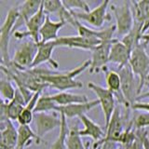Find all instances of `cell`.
Instances as JSON below:
<instances>
[{
	"instance_id": "obj_1",
	"label": "cell",
	"mask_w": 149,
	"mask_h": 149,
	"mask_svg": "<svg viewBox=\"0 0 149 149\" xmlns=\"http://www.w3.org/2000/svg\"><path fill=\"white\" fill-rule=\"evenodd\" d=\"M91 60H86L79 66L76 67L70 71L64 72H53L49 76L44 77L46 83L49 86L60 91V92L66 91L71 88H79L83 87V84L80 81L76 80V77L83 73L86 69L90 68Z\"/></svg>"
},
{
	"instance_id": "obj_2",
	"label": "cell",
	"mask_w": 149,
	"mask_h": 149,
	"mask_svg": "<svg viewBox=\"0 0 149 149\" xmlns=\"http://www.w3.org/2000/svg\"><path fill=\"white\" fill-rule=\"evenodd\" d=\"M148 44L149 42L147 41L139 43L132 51L129 62L132 72L138 77L139 95L144 86H149V55L146 51Z\"/></svg>"
},
{
	"instance_id": "obj_3",
	"label": "cell",
	"mask_w": 149,
	"mask_h": 149,
	"mask_svg": "<svg viewBox=\"0 0 149 149\" xmlns=\"http://www.w3.org/2000/svg\"><path fill=\"white\" fill-rule=\"evenodd\" d=\"M19 15L18 7H13L8 10L3 24L0 28V53H1V65L8 66L11 63L8 54V45L12 31L15 26Z\"/></svg>"
},
{
	"instance_id": "obj_4",
	"label": "cell",
	"mask_w": 149,
	"mask_h": 149,
	"mask_svg": "<svg viewBox=\"0 0 149 149\" xmlns=\"http://www.w3.org/2000/svg\"><path fill=\"white\" fill-rule=\"evenodd\" d=\"M37 47L38 43L32 39L22 42L15 50L13 59L9 65H12L20 70L31 69L37 53Z\"/></svg>"
},
{
	"instance_id": "obj_5",
	"label": "cell",
	"mask_w": 149,
	"mask_h": 149,
	"mask_svg": "<svg viewBox=\"0 0 149 149\" xmlns=\"http://www.w3.org/2000/svg\"><path fill=\"white\" fill-rule=\"evenodd\" d=\"M116 17V26L118 36H125L132 30L134 24V18L132 9L130 1H123L119 5H112Z\"/></svg>"
},
{
	"instance_id": "obj_6",
	"label": "cell",
	"mask_w": 149,
	"mask_h": 149,
	"mask_svg": "<svg viewBox=\"0 0 149 149\" xmlns=\"http://www.w3.org/2000/svg\"><path fill=\"white\" fill-rule=\"evenodd\" d=\"M118 73L119 74L121 79V92L129 105L132 107V105L137 101V97L139 96V82H136L135 74L130 64L124 67L118 68Z\"/></svg>"
},
{
	"instance_id": "obj_7",
	"label": "cell",
	"mask_w": 149,
	"mask_h": 149,
	"mask_svg": "<svg viewBox=\"0 0 149 149\" xmlns=\"http://www.w3.org/2000/svg\"><path fill=\"white\" fill-rule=\"evenodd\" d=\"M88 87L91 91H92L97 96V99L100 102V105L102 107V113H104V120H105V128L108 126L110 119L113 116L115 109L116 107V97L107 88L101 87L93 82H88Z\"/></svg>"
},
{
	"instance_id": "obj_8",
	"label": "cell",
	"mask_w": 149,
	"mask_h": 149,
	"mask_svg": "<svg viewBox=\"0 0 149 149\" xmlns=\"http://www.w3.org/2000/svg\"><path fill=\"white\" fill-rule=\"evenodd\" d=\"M110 4V1L105 0L100 3L99 6H97L94 9L88 11V12H77L69 9L73 16L77 19L78 21H83L88 23L90 25H92L96 28H100L104 25V23L106 21H110L111 17L110 15L106 13L107 8ZM68 9V8H67Z\"/></svg>"
},
{
	"instance_id": "obj_9",
	"label": "cell",
	"mask_w": 149,
	"mask_h": 149,
	"mask_svg": "<svg viewBox=\"0 0 149 149\" xmlns=\"http://www.w3.org/2000/svg\"><path fill=\"white\" fill-rule=\"evenodd\" d=\"M116 38L109 41H102L100 45L95 47L91 50V59L90 73H99L101 70L106 67V64L109 63V56L112 45L114 44Z\"/></svg>"
},
{
	"instance_id": "obj_10",
	"label": "cell",
	"mask_w": 149,
	"mask_h": 149,
	"mask_svg": "<svg viewBox=\"0 0 149 149\" xmlns=\"http://www.w3.org/2000/svg\"><path fill=\"white\" fill-rule=\"evenodd\" d=\"M47 13L45 12L43 8V2H42V6L39 9V11L36 13L33 16L30 21L26 23V31L25 32H19L17 31L14 33V36L17 39H22L25 37H31L32 40H34L36 43L40 42V30L42 26H43L44 22L46 21Z\"/></svg>"
},
{
	"instance_id": "obj_11",
	"label": "cell",
	"mask_w": 149,
	"mask_h": 149,
	"mask_svg": "<svg viewBox=\"0 0 149 149\" xmlns=\"http://www.w3.org/2000/svg\"><path fill=\"white\" fill-rule=\"evenodd\" d=\"M130 123V122H129ZM129 123H125V118L121 114V110L118 106L116 107L115 112L110 119L108 126L105 128L106 132L104 138L101 140L102 142H115L119 144V140L126 127Z\"/></svg>"
},
{
	"instance_id": "obj_12",
	"label": "cell",
	"mask_w": 149,
	"mask_h": 149,
	"mask_svg": "<svg viewBox=\"0 0 149 149\" xmlns=\"http://www.w3.org/2000/svg\"><path fill=\"white\" fill-rule=\"evenodd\" d=\"M34 121L36 128L37 135L42 138L43 136L62 125V118L58 116L57 113H35Z\"/></svg>"
},
{
	"instance_id": "obj_13",
	"label": "cell",
	"mask_w": 149,
	"mask_h": 149,
	"mask_svg": "<svg viewBox=\"0 0 149 149\" xmlns=\"http://www.w3.org/2000/svg\"><path fill=\"white\" fill-rule=\"evenodd\" d=\"M56 41L57 47H67L71 49H80L86 50H92L101 44V40L98 38H88L81 36H59Z\"/></svg>"
},
{
	"instance_id": "obj_14",
	"label": "cell",
	"mask_w": 149,
	"mask_h": 149,
	"mask_svg": "<svg viewBox=\"0 0 149 149\" xmlns=\"http://www.w3.org/2000/svg\"><path fill=\"white\" fill-rule=\"evenodd\" d=\"M42 2L40 0H27L18 7L19 15L15 26L13 28L12 34L16 33L20 27L26 25V23L30 21V19L35 15L36 13L39 11L42 6Z\"/></svg>"
},
{
	"instance_id": "obj_15",
	"label": "cell",
	"mask_w": 149,
	"mask_h": 149,
	"mask_svg": "<svg viewBox=\"0 0 149 149\" xmlns=\"http://www.w3.org/2000/svg\"><path fill=\"white\" fill-rule=\"evenodd\" d=\"M97 105H100L99 100L88 101V102L84 104H69L65 106H57L55 112H58L60 115H64L66 118H79L83 115H86L88 112H90Z\"/></svg>"
},
{
	"instance_id": "obj_16",
	"label": "cell",
	"mask_w": 149,
	"mask_h": 149,
	"mask_svg": "<svg viewBox=\"0 0 149 149\" xmlns=\"http://www.w3.org/2000/svg\"><path fill=\"white\" fill-rule=\"evenodd\" d=\"M134 18V23L142 27L143 34L149 30V0L130 1Z\"/></svg>"
},
{
	"instance_id": "obj_17",
	"label": "cell",
	"mask_w": 149,
	"mask_h": 149,
	"mask_svg": "<svg viewBox=\"0 0 149 149\" xmlns=\"http://www.w3.org/2000/svg\"><path fill=\"white\" fill-rule=\"evenodd\" d=\"M102 71L105 72V82L107 85V88L113 93L116 97V100L120 104H123L127 108H130V106L125 100V98L121 92V79L118 72L108 70L106 67L102 69Z\"/></svg>"
},
{
	"instance_id": "obj_18",
	"label": "cell",
	"mask_w": 149,
	"mask_h": 149,
	"mask_svg": "<svg viewBox=\"0 0 149 149\" xmlns=\"http://www.w3.org/2000/svg\"><path fill=\"white\" fill-rule=\"evenodd\" d=\"M55 48H57L56 41L47 42V43L39 42L38 47H37V53H36L34 63H33L32 68L38 67L39 65H41L44 63H49L51 65H52V67L58 68L59 67L58 63H56L54 60H52V58H51L52 52L55 49Z\"/></svg>"
},
{
	"instance_id": "obj_19",
	"label": "cell",
	"mask_w": 149,
	"mask_h": 149,
	"mask_svg": "<svg viewBox=\"0 0 149 149\" xmlns=\"http://www.w3.org/2000/svg\"><path fill=\"white\" fill-rule=\"evenodd\" d=\"M66 24V22L61 19L58 22H53L50 19L49 14H47L46 21L40 30V42L47 43V42L55 41L59 38L58 32Z\"/></svg>"
},
{
	"instance_id": "obj_20",
	"label": "cell",
	"mask_w": 149,
	"mask_h": 149,
	"mask_svg": "<svg viewBox=\"0 0 149 149\" xmlns=\"http://www.w3.org/2000/svg\"><path fill=\"white\" fill-rule=\"evenodd\" d=\"M130 55H132V50L121 40L119 41L118 39H116L111 48L109 63H116L118 65V68L124 67L129 64Z\"/></svg>"
},
{
	"instance_id": "obj_21",
	"label": "cell",
	"mask_w": 149,
	"mask_h": 149,
	"mask_svg": "<svg viewBox=\"0 0 149 149\" xmlns=\"http://www.w3.org/2000/svg\"><path fill=\"white\" fill-rule=\"evenodd\" d=\"M1 149H12L18 144V130L15 129L12 120L8 119L1 123Z\"/></svg>"
},
{
	"instance_id": "obj_22",
	"label": "cell",
	"mask_w": 149,
	"mask_h": 149,
	"mask_svg": "<svg viewBox=\"0 0 149 149\" xmlns=\"http://www.w3.org/2000/svg\"><path fill=\"white\" fill-rule=\"evenodd\" d=\"M84 125V130H81L80 133L81 137L83 136H90L95 142L101 141L104 138L105 133L101 128L100 125L96 124L94 121H92L87 115H83L78 118Z\"/></svg>"
},
{
	"instance_id": "obj_23",
	"label": "cell",
	"mask_w": 149,
	"mask_h": 149,
	"mask_svg": "<svg viewBox=\"0 0 149 149\" xmlns=\"http://www.w3.org/2000/svg\"><path fill=\"white\" fill-rule=\"evenodd\" d=\"M56 104L59 106H65L69 104H84L88 102V99L86 95L81 94H74V93L63 91L58 92L54 95H50Z\"/></svg>"
},
{
	"instance_id": "obj_24",
	"label": "cell",
	"mask_w": 149,
	"mask_h": 149,
	"mask_svg": "<svg viewBox=\"0 0 149 149\" xmlns=\"http://www.w3.org/2000/svg\"><path fill=\"white\" fill-rule=\"evenodd\" d=\"M42 92H36L33 95L32 99L27 102V104L25 107L23 108L22 112L21 113L20 116L18 118V122L20 125H27L30 126L32 123V121L34 120L35 118V109L37 104V101H38L39 97L41 96Z\"/></svg>"
},
{
	"instance_id": "obj_25",
	"label": "cell",
	"mask_w": 149,
	"mask_h": 149,
	"mask_svg": "<svg viewBox=\"0 0 149 149\" xmlns=\"http://www.w3.org/2000/svg\"><path fill=\"white\" fill-rule=\"evenodd\" d=\"M18 130V146L25 148L28 144L31 143L32 140H36V143H40L43 140L40 138L37 133L34 132L30 126L27 125H20Z\"/></svg>"
},
{
	"instance_id": "obj_26",
	"label": "cell",
	"mask_w": 149,
	"mask_h": 149,
	"mask_svg": "<svg viewBox=\"0 0 149 149\" xmlns=\"http://www.w3.org/2000/svg\"><path fill=\"white\" fill-rule=\"evenodd\" d=\"M61 118H62V125L60 127L59 135L57 139L54 141V143L50 146L49 149H67L66 141L69 133V129L66 120L67 118L64 115H61Z\"/></svg>"
},
{
	"instance_id": "obj_27",
	"label": "cell",
	"mask_w": 149,
	"mask_h": 149,
	"mask_svg": "<svg viewBox=\"0 0 149 149\" xmlns=\"http://www.w3.org/2000/svg\"><path fill=\"white\" fill-rule=\"evenodd\" d=\"M80 130L77 126H74L73 128L69 130L66 146L67 149H87L82 142L81 135L79 133Z\"/></svg>"
},
{
	"instance_id": "obj_28",
	"label": "cell",
	"mask_w": 149,
	"mask_h": 149,
	"mask_svg": "<svg viewBox=\"0 0 149 149\" xmlns=\"http://www.w3.org/2000/svg\"><path fill=\"white\" fill-rule=\"evenodd\" d=\"M0 91H1L2 100L6 102H10L16 95L17 88H15L12 85L11 80L8 77H2L0 81Z\"/></svg>"
},
{
	"instance_id": "obj_29",
	"label": "cell",
	"mask_w": 149,
	"mask_h": 149,
	"mask_svg": "<svg viewBox=\"0 0 149 149\" xmlns=\"http://www.w3.org/2000/svg\"><path fill=\"white\" fill-rule=\"evenodd\" d=\"M57 106L56 102L51 99L50 95H41L37 101L35 113H48L50 111L55 112Z\"/></svg>"
},
{
	"instance_id": "obj_30",
	"label": "cell",
	"mask_w": 149,
	"mask_h": 149,
	"mask_svg": "<svg viewBox=\"0 0 149 149\" xmlns=\"http://www.w3.org/2000/svg\"><path fill=\"white\" fill-rule=\"evenodd\" d=\"M63 1H58V0H46L43 1V8L47 14H60V12L62 11V9L63 8Z\"/></svg>"
},
{
	"instance_id": "obj_31",
	"label": "cell",
	"mask_w": 149,
	"mask_h": 149,
	"mask_svg": "<svg viewBox=\"0 0 149 149\" xmlns=\"http://www.w3.org/2000/svg\"><path fill=\"white\" fill-rule=\"evenodd\" d=\"M132 121L136 130H144L149 127V113H136Z\"/></svg>"
},
{
	"instance_id": "obj_32",
	"label": "cell",
	"mask_w": 149,
	"mask_h": 149,
	"mask_svg": "<svg viewBox=\"0 0 149 149\" xmlns=\"http://www.w3.org/2000/svg\"><path fill=\"white\" fill-rule=\"evenodd\" d=\"M63 4L66 8L72 9V10H74V8H77L83 12L91 11L90 6L86 1H83V0H67V1H63Z\"/></svg>"
},
{
	"instance_id": "obj_33",
	"label": "cell",
	"mask_w": 149,
	"mask_h": 149,
	"mask_svg": "<svg viewBox=\"0 0 149 149\" xmlns=\"http://www.w3.org/2000/svg\"><path fill=\"white\" fill-rule=\"evenodd\" d=\"M130 108L136 111H146L149 113V102H135L132 105Z\"/></svg>"
},
{
	"instance_id": "obj_34",
	"label": "cell",
	"mask_w": 149,
	"mask_h": 149,
	"mask_svg": "<svg viewBox=\"0 0 149 149\" xmlns=\"http://www.w3.org/2000/svg\"><path fill=\"white\" fill-rule=\"evenodd\" d=\"M143 148L149 149V138H148L147 135H146L143 138Z\"/></svg>"
},
{
	"instance_id": "obj_35",
	"label": "cell",
	"mask_w": 149,
	"mask_h": 149,
	"mask_svg": "<svg viewBox=\"0 0 149 149\" xmlns=\"http://www.w3.org/2000/svg\"><path fill=\"white\" fill-rule=\"evenodd\" d=\"M144 98H149V91H147L146 93H143V94H140L137 97V101L136 102H140L142 99H144Z\"/></svg>"
},
{
	"instance_id": "obj_36",
	"label": "cell",
	"mask_w": 149,
	"mask_h": 149,
	"mask_svg": "<svg viewBox=\"0 0 149 149\" xmlns=\"http://www.w3.org/2000/svg\"><path fill=\"white\" fill-rule=\"evenodd\" d=\"M118 149H125V147H124L123 146H121V144H119L118 147Z\"/></svg>"
},
{
	"instance_id": "obj_37",
	"label": "cell",
	"mask_w": 149,
	"mask_h": 149,
	"mask_svg": "<svg viewBox=\"0 0 149 149\" xmlns=\"http://www.w3.org/2000/svg\"><path fill=\"white\" fill-rule=\"evenodd\" d=\"M12 149H24V148H22V147H20V146H16V147H14V148H12Z\"/></svg>"
},
{
	"instance_id": "obj_38",
	"label": "cell",
	"mask_w": 149,
	"mask_h": 149,
	"mask_svg": "<svg viewBox=\"0 0 149 149\" xmlns=\"http://www.w3.org/2000/svg\"><path fill=\"white\" fill-rule=\"evenodd\" d=\"M91 149H97V148H96V147H94V146H92V147H91Z\"/></svg>"
}]
</instances>
